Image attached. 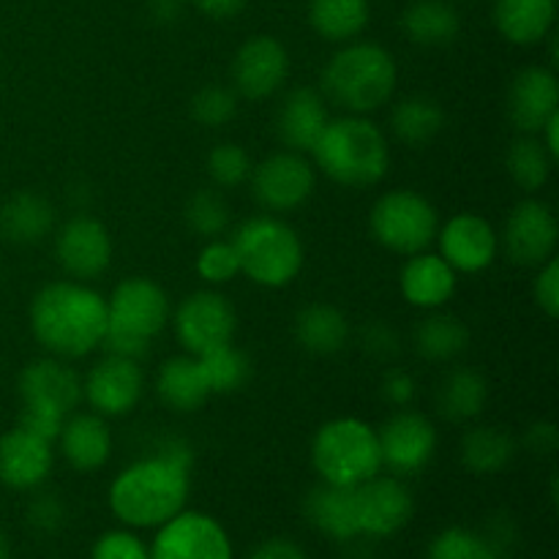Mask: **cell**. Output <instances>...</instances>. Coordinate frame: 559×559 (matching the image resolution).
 I'll use <instances>...</instances> for the list:
<instances>
[{
  "label": "cell",
  "instance_id": "1",
  "mask_svg": "<svg viewBox=\"0 0 559 559\" xmlns=\"http://www.w3.org/2000/svg\"><path fill=\"white\" fill-rule=\"evenodd\" d=\"M189 442L178 437L158 440L156 451L123 469L109 486V508L126 527H162L186 508L191 489Z\"/></svg>",
  "mask_w": 559,
  "mask_h": 559
},
{
  "label": "cell",
  "instance_id": "2",
  "mask_svg": "<svg viewBox=\"0 0 559 559\" xmlns=\"http://www.w3.org/2000/svg\"><path fill=\"white\" fill-rule=\"evenodd\" d=\"M31 331L55 358H85L107 333V298L74 278L47 284L33 295Z\"/></svg>",
  "mask_w": 559,
  "mask_h": 559
},
{
  "label": "cell",
  "instance_id": "3",
  "mask_svg": "<svg viewBox=\"0 0 559 559\" xmlns=\"http://www.w3.org/2000/svg\"><path fill=\"white\" fill-rule=\"evenodd\" d=\"M317 169L344 189L377 186L391 164L385 134L366 115H344L328 120L325 131L311 147Z\"/></svg>",
  "mask_w": 559,
  "mask_h": 559
},
{
  "label": "cell",
  "instance_id": "4",
  "mask_svg": "<svg viewBox=\"0 0 559 559\" xmlns=\"http://www.w3.org/2000/svg\"><path fill=\"white\" fill-rule=\"evenodd\" d=\"M396 80V60L385 47L347 44L322 69V96L347 115H369L391 102Z\"/></svg>",
  "mask_w": 559,
  "mask_h": 559
},
{
  "label": "cell",
  "instance_id": "5",
  "mask_svg": "<svg viewBox=\"0 0 559 559\" xmlns=\"http://www.w3.org/2000/svg\"><path fill=\"white\" fill-rule=\"evenodd\" d=\"M169 298L153 278H123L107 298V333L102 347L109 355L142 360L153 338L167 328Z\"/></svg>",
  "mask_w": 559,
  "mask_h": 559
},
{
  "label": "cell",
  "instance_id": "6",
  "mask_svg": "<svg viewBox=\"0 0 559 559\" xmlns=\"http://www.w3.org/2000/svg\"><path fill=\"white\" fill-rule=\"evenodd\" d=\"M240 273L265 289H282L304 267V243L287 222L276 216H251L235 229Z\"/></svg>",
  "mask_w": 559,
  "mask_h": 559
},
{
  "label": "cell",
  "instance_id": "7",
  "mask_svg": "<svg viewBox=\"0 0 559 559\" xmlns=\"http://www.w3.org/2000/svg\"><path fill=\"white\" fill-rule=\"evenodd\" d=\"M311 464L322 484L360 486L382 473L377 429L360 418H336L320 426L311 440Z\"/></svg>",
  "mask_w": 559,
  "mask_h": 559
},
{
  "label": "cell",
  "instance_id": "8",
  "mask_svg": "<svg viewBox=\"0 0 559 559\" xmlns=\"http://www.w3.org/2000/svg\"><path fill=\"white\" fill-rule=\"evenodd\" d=\"M371 235L388 251L402 257L429 251L437 240L440 216L424 194L409 189H393L374 202L369 216Z\"/></svg>",
  "mask_w": 559,
  "mask_h": 559
},
{
  "label": "cell",
  "instance_id": "9",
  "mask_svg": "<svg viewBox=\"0 0 559 559\" xmlns=\"http://www.w3.org/2000/svg\"><path fill=\"white\" fill-rule=\"evenodd\" d=\"M173 328L180 347L200 358L211 349L233 344L235 331H238V314L227 295L216 293V289H200L180 300L173 317Z\"/></svg>",
  "mask_w": 559,
  "mask_h": 559
},
{
  "label": "cell",
  "instance_id": "10",
  "mask_svg": "<svg viewBox=\"0 0 559 559\" xmlns=\"http://www.w3.org/2000/svg\"><path fill=\"white\" fill-rule=\"evenodd\" d=\"M317 186V169L304 153L282 151L251 169V191L271 213H287L304 205Z\"/></svg>",
  "mask_w": 559,
  "mask_h": 559
},
{
  "label": "cell",
  "instance_id": "11",
  "mask_svg": "<svg viewBox=\"0 0 559 559\" xmlns=\"http://www.w3.org/2000/svg\"><path fill=\"white\" fill-rule=\"evenodd\" d=\"M151 559H233L227 530L207 513L180 511L158 527Z\"/></svg>",
  "mask_w": 559,
  "mask_h": 559
},
{
  "label": "cell",
  "instance_id": "12",
  "mask_svg": "<svg viewBox=\"0 0 559 559\" xmlns=\"http://www.w3.org/2000/svg\"><path fill=\"white\" fill-rule=\"evenodd\" d=\"M557 216L544 200H524L508 213L500 246L506 257L522 267H540L557 251Z\"/></svg>",
  "mask_w": 559,
  "mask_h": 559
},
{
  "label": "cell",
  "instance_id": "13",
  "mask_svg": "<svg viewBox=\"0 0 559 559\" xmlns=\"http://www.w3.org/2000/svg\"><path fill=\"white\" fill-rule=\"evenodd\" d=\"M142 393H145V374L140 369V360L120 358V355L107 353L91 366L82 380V399L102 418L129 415L140 404Z\"/></svg>",
  "mask_w": 559,
  "mask_h": 559
},
{
  "label": "cell",
  "instance_id": "14",
  "mask_svg": "<svg viewBox=\"0 0 559 559\" xmlns=\"http://www.w3.org/2000/svg\"><path fill=\"white\" fill-rule=\"evenodd\" d=\"M382 467L396 475H415L435 459L437 429L424 413L399 409L377 429Z\"/></svg>",
  "mask_w": 559,
  "mask_h": 559
},
{
  "label": "cell",
  "instance_id": "15",
  "mask_svg": "<svg viewBox=\"0 0 559 559\" xmlns=\"http://www.w3.org/2000/svg\"><path fill=\"white\" fill-rule=\"evenodd\" d=\"M55 254L74 282H93L107 273L112 262V238L98 218L80 213L58 229Z\"/></svg>",
  "mask_w": 559,
  "mask_h": 559
},
{
  "label": "cell",
  "instance_id": "16",
  "mask_svg": "<svg viewBox=\"0 0 559 559\" xmlns=\"http://www.w3.org/2000/svg\"><path fill=\"white\" fill-rule=\"evenodd\" d=\"M440 257L456 273H484L495 265L500 235L480 213H456L437 229Z\"/></svg>",
  "mask_w": 559,
  "mask_h": 559
},
{
  "label": "cell",
  "instance_id": "17",
  "mask_svg": "<svg viewBox=\"0 0 559 559\" xmlns=\"http://www.w3.org/2000/svg\"><path fill=\"white\" fill-rule=\"evenodd\" d=\"M289 76V55L273 36H251L233 60L235 93L251 102L271 98Z\"/></svg>",
  "mask_w": 559,
  "mask_h": 559
},
{
  "label": "cell",
  "instance_id": "18",
  "mask_svg": "<svg viewBox=\"0 0 559 559\" xmlns=\"http://www.w3.org/2000/svg\"><path fill=\"white\" fill-rule=\"evenodd\" d=\"M413 495L399 478L374 475L358 486L360 535L388 538L396 535L413 519Z\"/></svg>",
  "mask_w": 559,
  "mask_h": 559
},
{
  "label": "cell",
  "instance_id": "19",
  "mask_svg": "<svg viewBox=\"0 0 559 559\" xmlns=\"http://www.w3.org/2000/svg\"><path fill=\"white\" fill-rule=\"evenodd\" d=\"M559 112V82L555 71L530 66L508 87V118L522 134H538L546 120Z\"/></svg>",
  "mask_w": 559,
  "mask_h": 559
},
{
  "label": "cell",
  "instance_id": "20",
  "mask_svg": "<svg viewBox=\"0 0 559 559\" xmlns=\"http://www.w3.org/2000/svg\"><path fill=\"white\" fill-rule=\"evenodd\" d=\"M20 396L22 404H41L58 409L60 415H71L82 402V380L69 360L49 355L22 369Z\"/></svg>",
  "mask_w": 559,
  "mask_h": 559
},
{
  "label": "cell",
  "instance_id": "21",
  "mask_svg": "<svg viewBox=\"0 0 559 559\" xmlns=\"http://www.w3.org/2000/svg\"><path fill=\"white\" fill-rule=\"evenodd\" d=\"M52 442L31 435L22 426L0 437V480L9 489L31 491L52 473Z\"/></svg>",
  "mask_w": 559,
  "mask_h": 559
},
{
  "label": "cell",
  "instance_id": "22",
  "mask_svg": "<svg viewBox=\"0 0 559 559\" xmlns=\"http://www.w3.org/2000/svg\"><path fill=\"white\" fill-rule=\"evenodd\" d=\"M459 273L442 260L440 254L420 251L407 257L402 273H399V289L404 300L415 309L437 311L456 295Z\"/></svg>",
  "mask_w": 559,
  "mask_h": 559
},
{
  "label": "cell",
  "instance_id": "23",
  "mask_svg": "<svg viewBox=\"0 0 559 559\" xmlns=\"http://www.w3.org/2000/svg\"><path fill=\"white\" fill-rule=\"evenodd\" d=\"M328 107L325 96L314 87H295L284 96L282 107L276 115L278 140L284 142L287 151L311 153L320 134L328 126Z\"/></svg>",
  "mask_w": 559,
  "mask_h": 559
},
{
  "label": "cell",
  "instance_id": "24",
  "mask_svg": "<svg viewBox=\"0 0 559 559\" xmlns=\"http://www.w3.org/2000/svg\"><path fill=\"white\" fill-rule=\"evenodd\" d=\"M58 442L66 462L80 473H96L112 456V431L98 413L66 415Z\"/></svg>",
  "mask_w": 559,
  "mask_h": 559
},
{
  "label": "cell",
  "instance_id": "25",
  "mask_svg": "<svg viewBox=\"0 0 559 559\" xmlns=\"http://www.w3.org/2000/svg\"><path fill=\"white\" fill-rule=\"evenodd\" d=\"M306 519L333 540H353L360 535L358 486L322 484L306 497Z\"/></svg>",
  "mask_w": 559,
  "mask_h": 559
},
{
  "label": "cell",
  "instance_id": "26",
  "mask_svg": "<svg viewBox=\"0 0 559 559\" xmlns=\"http://www.w3.org/2000/svg\"><path fill=\"white\" fill-rule=\"evenodd\" d=\"M158 399L175 413H197L211 399L205 374H202L200 358L194 355H178L162 364L156 377Z\"/></svg>",
  "mask_w": 559,
  "mask_h": 559
},
{
  "label": "cell",
  "instance_id": "27",
  "mask_svg": "<svg viewBox=\"0 0 559 559\" xmlns=\"http://www.w3.org/2000/svg\"><path fill=\"white\" fill-rule=\"evenodd\" d=\"M55 229V207L47 197L20 191L0 207V235L9 243L33 246Z\"/></svg>",
  "mask_w": 559,
  "mask_h": 559
},
{
  "label": "cell",
  "instance_id": "28",
  "mask_svg": "<svg viewBox=\"0 0 559 559\" xmlns=\"http://www.w3.org/2000/svg\"><path fill=\"white\" fill-rule=\"evenodd\" d=\"M557 0H497L495 22L502 38L516 47H533L549 36L555 25Z\"/></svg>",
  "mask_w": 559,
  "mask_h": 559
},
{
  "label": "cell",
  "instance_id": "29",
  "mask_svg": "<svg viewBox=\"0 0 559 559\" xmlns=\"http://www.w3.org/2000/svg\"><path fill=\"white\" fill-rule=\"evenodd\" d=\"M295 338L311 355H333L347 347L349 322L333 304H309L295 317Z\"/></svg>",
  "mask_w": 559,
  "mask_h": 559
},
{
  "label": "cell",
  "instance_id": "30",
  "mask_svg": "<svg viewBox=\"0 0 559 559\" xmlns=\"http://www.w3.org/2000/svg\"><path fill=\"white\" fill-rule=\"evenodd\" d=\"M407 38L420 47H445L459 36V14L445 0H415L402 14Z\"/></svg>",
  "mask_w": 559,
  "mask_h": 559
},
{
  "label": "cell",
  "instance_id": "31",
  "mask_svg": "<svg viewBox=\"0 0 559 559\" xmlns=\"http://www.w3.org/2000/svg\"><path fill=\"white\" fill-rule=\"evenodd\" d=\"M413 344L420 358L445 364V360H456L469 347V331L459 317L442 314L437 309L418 322L413 333Z\"/></svg>",
  "mask_w": 559,
  "mask_h": 559
},
{
  "label": "cell",
  "instance_id": "32",
  "mask_svg": "<svg viewBox=\"0 0 559 559\" xmlns=\"http://www.w3.org/2000/svg\"><path fill=\"white\" fill-rule=\"evenodd\" d=\"M369 0H311L309 22L325 41H353L369 25Z\"/></svg>",
  "mask_w": 559,
  "mask_h": 559
},
{
  "label": "cell",
  "instance_id": "33",
  "mask_svg": "<svg viewBox=\"0 0 559 559\" xmlns=\"http://www.w3.org/2000/svg\"><path fill=\"white\" fill-rule=\"evenodd\" d=\"M462 464L475 475H495L511 464L516 440L506 429L475 426L462 437Z\"/></svg>",
  "mask_w": 559,
  "mask_h": 559
},
{
  "label": "cell",
  "instance_id": "34",
  "mask_svg": "<svg viewBox=\"0 0 559 559\" xmlns=\"http://www.w3.org/2000/svg\"><path fill=\"white\" fill-rule=\"evenodd\" d=\"M445 126V112L429 96H407L393 107L391 129L399 142L420 147L435 140Z\"/></svg>",
  "mask_w": 559,
  "mask_h": 559
},
{
  "label": "cell",
  "instance_id": "35",
  "mask_svg": "<svg viewBox=\"0 0 559 559\" xmlns=\"http://www.w3.org/2000/svg\"><path fill=\"white\" fill-rule=\"evenodd\" d=\"M486 402H489V385H486L484 377L475 369H456L442 380L440 396V413L448 420H473L484 413Z\"/></svg>",
  "mask_w": 559,
  "mask_h": 559
},
{
  "label": "cell",
  "instance_id": "36",
  "mask_svg": "<svg viewBox=\"0 0 559 559\" xmlns=\"http://www.w3.org/2000/svg\"><path fill=\"white\" fill-rule=\"evenodd\" d=\"M551 167H555V158L549 156V151L538 140V134H524L522 140H516L508 147V175H511V180L519 189L530 191V194L544 189L551 175Z\"/></svg>",
  "mask_w": 559,
  "mask_h": 559
},
{
  "label": "cell",
  "instance_id": "37",
  "mask_svg": "<svg viewBox=\"0 0 559 559\" xmlns=\"http://www.w3.org/2000/svg\"><path fill=\"white\" fill-rule=\"evenodd\" d=\"M200 366L207 388H211V396L213 393L224 396V393L240 391L251 380V360L235 344H224V347L200 355Z\"/></svg>",
  "mask_w": 559,
  "mask_h": 559
},
{
  "label": "cell",
  "instance_id": "38",
  "mask_svg": "<svg viewBox=\"0 0 559 559\" xmlns=\"http://www.w3.org/2000/svg\"><path fill=\"white\" fill-rule=\"evenodd\" d=\"M186 224L205 240L222 238L229 229V224H233L229 202L224 200L222 191H194V194L189 197V202H186Z\"/></svg>",
  "mask_w": 559,
  "mask_h": 559
},
{
  "label": "cell",
  "instance_id": "39",
  "mask_svg": "<svg viewBox=\"0 0 559 559\" xmlns=\"http://www.w3.org/2000/svg\"><path fill=\"white\" fill-rule=\"evenodd\" d=\"M207 175L218 189H238L251 178V158L238 142H222L207 153Z\"/></svg>",
  "mask_w": 559,
  "mask_h": 559
},
{
  "label": "cell",
  "instance_id": "40",
  "mask_svg": "<svg viewBox=\"0 0 559 559\" xmlns=\"http://www.w3.org/2000/svg\"><path fill=\"white\" fill-rule=\"evenodd\" d=\"M197 276L211 287H222V284H229L235 276H240L238 251H235L233 240H207L197 254Z\"/></svg>",
  "mask_w": 559,
  "mask_h": 559
},
{
  "label": "cell",
  "instance_id": "41",
  "mask_svg": "<svg viewBox=\"0 0 559 559\" xmlns=\"http://www.w3.org/2000/svg\"><path fill=\"white\" fill-rule=\"evenodd\" d=\"M191 115L205 129H222L238 115V93L224 85H207L191 98Z\"/></svg>",
  "mask_w": 559,
  "mask_h": 559
},
{
  "label": "cell",
  "instance_id": "42",
  "mask_svg": "<svg viewBox=\"0 0 559 559\" xmlns=\"http://www.w3.org/2000/svg\"><path fill=\"white\" fill-rule=\"evenodd\" d=\"M429 559H497V551L478 533H469L464 527H451L442 530L431 540Z\"/></svg>",
  "mask_w": 559,
  "mask_h": 559
},
{
  "label": "cell",
  "instance_id": "43",
  "mask_svg": "<svg viewBox=\"0 0 559 559\" xmlns=\"http://www.w3.org/2000/svg\"><path fill=\"white\" fill-rule=\"evenodd\" d=\"M91 559H151V551L129 530H109L93 544Z\"/></svg>",
  "mask_w": 559,
  "mask_h": 559
},
{
  "label": "cell",
  "instance_id": "44",
  "mask_svg": "<svg viewBox=\"0 0 559 559\" xmlns=\"http://www.w3.org/2000/svg\"><path fill=\"white\" fill-rule=\"evenodd\" d=\"M533 295L538 309L544 311L549 320H557L559 317V262L557 257L546 260L544 265L538 267V276H535Z\"/></svg>",
  "mask_w": 559,
  "mask_h": 559
},
{
  "label": "cell",
  "instance_id": "45",
  "mask_svg": "<svg viewBox=\"0 0 559 559\" xmlns=\"http://www.w3.org/2000/svg\"><path fill=\"white\" fill-rule=\"evenodd\" d=\"M63 420H66V415H60L58 409H52V407H41V404H22L20 426L47 442L58 440L60 429H63Z\"/></svg>",
  "mask_w": 559,
  "mask_h": 559
},
{
  "label": "cell",
  "instance_id": "46",
  "mask_svg": "<svg viewBox=\"0 0 559 559\" xmlns=\"http://www.w3.org/2000/svg\"><path fill=\"white\" fill-rule=\"evenodd\" d=\"M360 344L377 360H393L399 355V333L388 322L374 320L360 333Z\"/></svg>",
  "mask_w": 559,
  "mask_h": 559
},
{
  "label": "cell",
  "instance_id": "47",
  "mask_svg": "<svg viewBox=\"0 0 559 559\" xmlns=\"http://www.w3.org/2000/svg\"><path fill=\"white\" fill-rule=\"evenodd\" d=\"M27 522H31L33 530L38 533H58L66 522V508L63 502L55 495H41L31 502L27 508Z\"/></svg>",
  "mask_w": 559,
  "mask_h": 559
},
{
  "label": "cell",
  "instance_id": "48",
  "mask_svg": "<svg viewBox=\"0 0 559 559\" xmlns=\"http://www.w3.org/2000/svg\"><path fill=\"white\" fill-rule=\"evenodd\" d=\"M415 377L404 369H391L382 377V396L393 404V407H407L415 399Z\"/></svg>",
  "mask_w": 559,
  "mask_h": 559
},
{
  "label": "cell",
  "instance_id": "49",
  "mask_svg": "<svg viewBox=\"0 0 559 559\" xmlns=\"http://www.w3.org/2000/svg\"><path fill=\"white\" fill-rule=\"evenodd\" d=\"M249 559H306V551L289 538H271L262 540Z\"/></svg>",
  "mask_w": 559,
  "mask_h": 559
},
{
  "label": "cell",
  "instance_id": "50",
  "mask_svg": "<svg viewBox=\"0 0 559 559\" xmlns=\"http://www.w3.org/2000/svg\"><path fill=\"white\" fill-rule=\"evenodd\" d=\"M557 429L555 424H535L530 426L527 437H524V442H527V448L533 453H540V456H546V453H551L557 448Z\"/></svg>",
  "mask_w": 559,
  "mask_h": 559
},
{
  "label": "cell",
  "instance_id": "51",
  "mask_svg": "<svg viewBox=\"0 0 559 559\" xmlns=\"http://www.w3.org/2000/svg\"><path fill=\"white\" fill-rule=\"evenodd\" d=\"M202 14L213 16V20H227V16H235L240 9H243L249 0H191Z\"/></svg>",
  "mask_w": 559,
  "mask_h": 559
},
{
  "label": "cell",
  "instance_id": "52",
  "mask_svg": "<svg viewBox=\"0 0 559 559\" xmlns=\"http://www.w3.org/2000/svg\"><path fill=\"white\" fill-rule=\"evenodd\" d=\"M538 140L544 142V147L549 151V156L557 162L559 158V112H555L549 120H546L544 129L538 131Z\"/></svg>",
  "mask_w": 559,
  "mask_h": 559
},
{
  "label": "cell",
  "instance_id": "53",
  "mask_svg": "<svg viewBox=\"0 0 559 559\" xmlns=\"http://www.w3.org/2000/svg\"><path fill=\"white\" fill-rule=\"evenodd\" d=\"M180 9H183V0H151V11L158 22H175Z\"/></svg>",
  "mask_w": 559,
  "mask_h": 559
},
{
  "label": "cell",
  "instance_id": "54",
  "mask_svg": "<svg viewBox=\"0 0 559 559\" xmlns=\"http://www.w3.org/2000/svg\"><path fill=\"white\" fill-rule=\"evenodd\" d=\"M0 559H11V544L3 530H0Z\"/></svg>",
  "mask_w": 559,
  "mask_h": 559
}]
</instances>
